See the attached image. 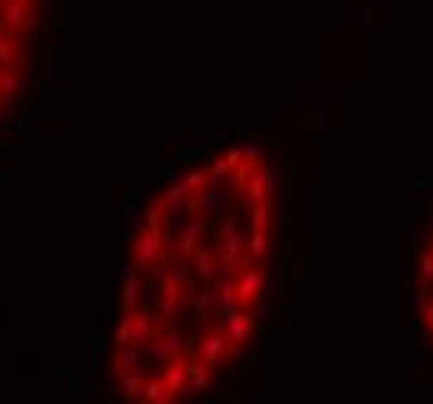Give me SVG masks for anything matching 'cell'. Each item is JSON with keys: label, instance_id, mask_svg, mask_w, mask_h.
<instances>
[{"label": "cell", "instance_id": "1", "mask_svg": "<svg viewBox=\"0 0 433 404\" xmlns=\"http://www.w3.org/2000/svg\"><path fill=\"white\" fill-rule=\"evenodd\" d=\"M275 168L237 143L181 171L131 234L109 385L131 404L209 395L259 339L275 271Z\"/></svg>", "mask_w": 433, "mask_h": 404}, {"label": "cell", "instance_id": "2", "mask_svg": "<svg viewBox=\"0 0 433 404\" xmlns=\"http://www.w3.org/2000/svg\"><path fill=\"white\" fill-rule=\"evenodd\" d=\"M38 25L41 0H0V128L29 84Z\"/></svg>", "mask_w": 433, "mask_h": 404}, {"label": "cell", "instance_id": "3", "mask_svg": "<svg viewBox=\"0 0 433 404\" xmlns=\"http://www.w3.org/2000/svg\"><path fill=\"white\" fill-rule=\"evenodd\" d=\"M412 292H414V317H418L421 336L433 348V202H430L427 218H424L418 249H414Z\"/></svg>", "mask_w": 433, "mask_h": 404}]
</instances>
